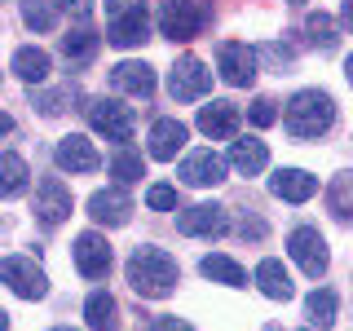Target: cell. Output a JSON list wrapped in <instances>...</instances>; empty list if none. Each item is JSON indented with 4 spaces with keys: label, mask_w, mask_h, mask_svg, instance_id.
Returning a JSON list of instances; mask_svg holds the SVG:
<instances>
[{
    "label": "cell",
    "mask_w": 353,
    "mask_h": 331,
    "mask_svg": "<svg viewBox=\"0 0 353 331\" xmlns=\"http://www.w3.org/2000/svg\"><path fill=\"white\" fill-rule=\"evenodd\" d=\"M128 283H132V292L146 296V301H163L176 287V261L163 248H137L128 257Z\"/></svg>",
    "instance_id": "cell-1"
},
{
    "label": "cell",
    "mask_w": 353,
    "mask_h": 331,
    "mask_svg": "<svg viewBox=\"0 0 353 331\" xmlns=\"http://www.w3.org/2000/svg\"><path fill=\"white\" fill-rule=\"evenodd\" d=\"M283 124L296 141H309V137H323V132L336 124V102L323 93V88H301V93L287 102L283 110Z\"/></svg>",
    "instance_id": "cell-2"
},
{
    "label": "cell",
    "mask_w": 353,
    "mask_h": 331,
    "mask_svg": "<svg viewBox=\"0 0 353 331\" xmlns=\"http://www.w3.org/2000/svg\"><path fill=\"white\" fill-rule=\"evenodd\" d=\"M88 124L93 132H102L106 141H132V110L124 102H115V97H93V102L84 106Z\"/></svg>",
    "instance_id": "cell-3"
},
{
    "label": "cell",
    "mask_w": 353,
    "mask_h": 331,
    "mask_svg": "<svg viewBox=\"0 0 353 331\" xmlns=\"http://www.w3.org/2000/svg\"><path fill=\"white\" fill-rule=\"evenodd\" d=\"M203 9L194 0H159V31L168 40H194L203 31Z\"/></svg>",
    "instance_id": "cell-4"
},
{
    "label": "cell",
    "mask_w": 353,
    "mask_h": 331,
    "mask_svg": "<svg viewBox=\"0 0 353 331\" xmlns=\"http://www.w3.org/2000/svg\"><path fill=\"white\" fill-rule=\"evenodd\" d=\"M287 252H292V261L301 265L309 279H323V274H327V265H331V257H327V239L318 234L314 225L292 230V239H287Z\"/></svg>",
    "instance_id": "cell-5"
},
{
    "label": "cell",
    "mask_w": 353,
    "mask_h": 331,
    "mask_svg": "<svg viewBox=\"0 0 353 331\" xmlns=\"http://www.w3.org/2000/svg\"><path fill=\"white\" fill-rule=\"evenodd\" d=\"M0 283H9L22 301H40L49 292V279H44V270L31 257H5L0 261Z\"/></svg>",
    "instance_id": "cell-6"
},
{
    "label": "cell",
    "mask_w": 353,
    "mask_h": 331,
    "mask_svg": "<svg viewBox=\"0 0 353 331\" xmlns=\"http://www.w3.org/2000/svg\"><path fill=\"white\" fill-rule=\"evenodd\" d=\"M216 71H221V80H225V84L248 88L252 80H256V53H252L243 40H225L216 49Z\"/></svg>",
    "instance_id": "cell-7"
},
{
    "label": "cell",
    "mask_w": 353,
    "mask_h": 331,
    "mask_svg": "<svg viewBox=\"0 0 353 331\" xmlns=\"http://www.w3.org/2000/svg\"><path fill=\"white\" fill-rule=\"evenodd\" d=\"M208 88H212V71H208L199 58H181L172 66L168 75V93L176 97V102H194V97H203Z\"/></svg>",
    "instance_id": "cell-8"
},
{
    "label": "cell",
    "mask_w": 353,
    "mask_h": 331,
    "mask_svg": "<svg viewBox=\"0 0 353 331\" xmlns=\"http://www.w3.org/2000/svg\"><path fill=\"white\" fill-rule=\"evenodd\" d=\"M176 230L190 234V239H216V234L230 230V217H225V208H216V203H194L176 217Z\"/></svg>",
    "instance_id": "cell-9"
},
{
    "label": "cell",
    "mask_w": 353,
    "mask_h": 331,
    "mask_svg": "<svg viewBox=\"0 0 353 331\" xmlns=\"http://www.w3.org/2000/svg\"><path fill=\"white\" fill-rule=\"evenodd\" d=\"M53 159H58L62 172H93V168H102V154H97V146L88 137H80V132L62 137L58 150H53Z\"/></svg>",
    "instance_id": "cell-10"
},
{
    "label": "cell",
    "mask_w": 353,
    "mask_h": 331,
    "mask_svg": "<svg viewBox=\"0 0 353 331\" xmlns=\"http://www.w3.org/2000/svg\"><path fill=\"white\" fill-rule=\"evenodd\" d=\"M75 270L84 274V279H106L110 274V243L102 234H80L75 239Z\"/></svg>",
    "instance_id": "cell-11"
},
{
    "label": "cell",
    "mask_w": 353,
    "mask_h": 331,
    "mask_svg": "<svg viewBox=\"0 0 353 331\" xmlns=\"http://www.w3.org/2000/svg\"><path fill=\"white\" fill-rule=\"evenodd\" d=\"M66 212H71V190H66L58 177H44L40 190H36V217L44 225H62Z\"/></svg>",
    "instance_id": "cell-12"
},
{
    "label": "cell",
    "mask_w": 353,
    "mask_h": 331,
    "mask_svg": "<svg viewBox=\"0 0 353 331\" xmlns=\"http://www.w3.org/2000/svg\"><path fill=\"white\" fill-rule=\"evenodd\" d=\"M181 181L185 185H221L225 181V159L216 150H194L181 159Z\"/></svg>",
    "instance_id": "cell-13"
},
{
    "label": "cell",
    "mask_w": 353,
    "mask_h": 331,
    "mask_svg": "<svg viewBox=\"0 0 353 331\" xmlns=\"http://www.w3.org/2000/svg\"><path fill=\"white\" fill-rule=\"evenodd\" d=\"M88 217H93L97 225H128L132 199L124 190H97V194H88Z\"/></svg>",
    "instance_id": "cell-14"
},
{
    "label": "cell",
    "mask_w": 353,
    "mask_h": 331,
    "mask_svg": "<svg viewBox=\"0 0 353 331\" xmlns=\"http://www.w3.org/2000/svg\"><path fill=\"white\" fill-rule=\"evenodd\" d=\"M239 106L234 102H208L203 110H199V132L203 137H212V141H225V137H234L239 132Z\"/></svg>",
    "instance_id": "cell-15"
},
{
    "label": "cell",
    "mask_w": 353,
    "mask_h": 331,
    "mask_svg": "<svg viewBox=\"0 0 353 331\" xmlns=\"http://www.w3.org/2000/svg\"><path fill=\"white\" fill-rule=\"evenodd\" d=\"M270 190L279 199H287V203H305V199H314V190H318V177H309L305 168H279L274 181H270Z\"/></svg>",
    "instance_id": "cell-16"
},
{
    "label": "cell",
    "mask_w": 353,
    "mask_h": 331,
    "mask_svg": "<svg viewBox=\"0 0 353 331\" xmlns=\"http://www.w3.org/2000/svg\"><path fill=\"white\" fill-rule=\"evenodd\" d=\"M106 40L119 44V49H132V44L146 40V5H137V9H128V14H115V18H110Z\"/></svg>",
    "instance_id": "cell-17"
},
{
    "label": "cell",
    "mask_w": 353,
    "mask_h": 331,
    "mask_svg": "<svg viewBox=\"0 0 353 331\" xmlns=\"http://www.w3.org/2000/svg\"><path fill=\"white\" fill-rule=\"evenodd\" d=\"M110 84H115L119 93L150 97V93H154V71H150L146 62H119L115 71H110Z\"/></svg>",
    "instance_id": "cell-18"
},
{
    "label": "cell",
    "mask_w": 353,
    "mask_h": 331,
    "mask_svg": "<svg viewBox=\"0 0 353 331\" xmlns=\"http://www.w3.org/2000/svg\"><path fill=\"white\" fill-rule=\"evenodd\" d=\"M256 287L270 296V301H292V296H296L292 274H287L283 261H274V257H265V261L256 265Z\"/></svg>",
    "instance_id": "cell-19"
},
{
    "label": "cell",
    "mask_w": 353,
    "mask_h": 331,
    "mask_svg": "<svg viewBox=\"0 0 353 331\" xmlns=\"http://www.w3.org/2000/svg\"><path fill=\"white\" fill-rule=\"evenodd\" d=\"M185 146V124L181 119H159L150 128V154L154 159H176V150Z\"/></svg>",
    "instance_id": "cell-20"
},
{
    "label": "cell",
    "mask_w": 353,
    "mask_h": 331,
    "mask_svg": "<svg viewBox=\"0 0 353 331\" xmlns=\"http://www.w3.org/2000/svg\"><path fill=\"white\" fill-rule=\"evenodd\" d=\"M230 163H234L243 177H256L265 163H270V150H265V141H256V137H239L234 146H230Z\"/></svg>",
    "instance_id": "cell-21"
},
{
    "label": "cell",
    "mask_w": 353,
    "mask_h": 331,
    "mask_svg": "<svg viewBox=\"0 0 353 331\" xmlns=\"http://www.w3.org/2000/svg\"><path fill=\"white\" fill-rule=\"evenodd\" d=\"M84 318H88V327L93 331H115L119 327V305H115V296L110 292H93L84 301Z\"/></svg>",
    "instance_id": "cell-22"
},
{
    "label": "cell",
    "mask_w": 353,
    "mask_h": 331,
    "mask_svg": "<svg viewBox=\"0 0 353 331\" xmlns=\"http://www.w3.org/2000/svg\"><path fill=\"white\" fill-rule=\"evenodd\" d=\"M14 75H18V80H27V84L49 80V53L36 49V44L18 49V53H14Z\"/></svg>",
    "instance_id": "cell-23"
},
{
    "label": "cell",
    "mask_w": 353,
    "mask_h": 331,
    "mask_svg": "<svg viewBox=\"0 0 353 331\" xmlns=\"http://www.w3.org/2000/svg\"><path fill=\"white\" fill-rule=\"evenodd\" d=\"M27 159L22 154H0V199H14L27 190Z\"/></svg>",
    "instance_id": "cell-24"
},
{
    "label": "cell",
    "mask_w": 353,
    "mask_h": 331,
    "mask_svg": "<svg viewBox=\"0 0 353 331\" xmlns=\"http://www.w3.org/2000/svg\"><path fill=\"white\" fill-rule=\"evenodd\" d=\"M203 279H212V283H225V287H248V274H243V265L239 261H230V257H203Z\"/></svg>",
    "instance_id": "cell-25"
},
{
    "label": "cell",
    "mask_w": 353,
    "mask_h": 331,
    "mask_svg": "<svg viewBox=\"0 0 353 331\" xmlns=\"http://www.w3.org/2000/svg\"><path fill=\"white\" fill-rule=\"evenodd\" d=\"M110 177H115L119 185H132V181H141V177H146V163H141V154L137 150H119L115 159H110Z\"/></svg>",
    "instance_id": "cell-26"
},
{
    "label": "cell",
    "mask_w": 353,
    "mask_h": 331,
    "mask_svg": "<svg viewBox=\"0 0 353 331\" xmlns=\"http://www.w3.org/2000/svg\"><path fill=\"white\" fill-rule=\"evenodd\" d=\"M305 314H309V323H314V327H331V323H336V292H327V287H323V292H314L305 301Z\"/></svg>",
    "instance_id": "cell-27"
},
{
    "label": "cell",
    "mask_w": 353,
    "mask_h": 331,
    "mask_svg": "<svg viewBox=\"0 0 353 331\" xmlns=\"http://www.w3.org/2000/svg\"><path fill=\"white\" fill-rule=\"evenodd\" d=\"M305 31H309V40L318 44V49H336V22H331V14H323V9H318V14H309L305 18Z\"/></svg>",
    "instance_id": "cell-28"
},
{
    "label": "cell",
    "mask_w": 353,
    "mask_h": 331,
    "mask_svg": "<svg viewBox=\"0 0 353 331\" xmlns=\"http://www.w3.org/2000/svg\"><path fill=\"white\" fill-rule=\"evenodd\" d=\"M62 53H66V58H71V62H88V58H93V53H97V36H93V31H71V36H62Z\"/></svg>",
    "instance_id": "cell-29"
},
{
    "label": "cell",
    "mask_w": 353,
    "mask_h": 331,
    "mask_svg": "<svg viewBox=\"0 0 353 331\" xmlns=\"http://www.w3.org/2000/svg\"><path fill=\"white\" fill-rule=\"evenodd\" d=\"M331 212L336 217H353V172H340L336 181H331Z\"/></svg>",
    "instance_id": "cell-30"
},
{
    "label": "cell",
    "mask_w": 353,
    "mask_h": 331,
    "mask_svg": "<svg viewBox=\"0 0 353 331\" xmlns=\"http://www.w3.org/2000/svg\"><path fill=\"white\" fill-rule=\"evenodd\" d=\"M22 18H27V27H36V31L53 27V9L44 5V0H27V5H22Z\"/></svg>",
    "instance_id": "cell-31"
},
{
    "label": "cell",
    "mask_w": 353,
    "mask_h": 331,
    "mask_svg": "<svg viewBox=\"0 0 353 331\" xmlns=\"http://www.w3.org/2000/svg\"><path fill=\"white\" fill-rule=\"evenodd\" d=\"M146 203L154 208V212H168V208H176V190H172V185H150Z\"/></svg>",
    "instance_id": "cell-32"
},
{
    "label": "cell",
    "mask_w": 353,
    "mask_h": 331,
    "mask_svg": "<svg viewBox=\"0 0 353 331\" xmlns=\"http://www.w3.org/2000/svg\"><path fill=\"white\" fill-rule=\"evenodd\" d=\"M274 119H279L274 102H270V97H256V102H252V124H256V128H270Z\"/></svg>",
    "instance_id": "cell-33"
},
{
    "label": "cell",
    "mask_w": 353,
    "mask_h": 331,
    "mask_svg": "<svg viewBox=\"0 0 353 331\" xmlns=\"http://www.w3.org/2000/svg\"><path fill=\"white\" fill-rule=\"evenodd\" d=\"M62 102H71V88H58V93H40L36 106L44 110V115H58V110H66Z\"/></svg>",
    "instance_id": "cell-34"
},
{
    "label": "cell",
    "mask_w": 353,
    "mask_h": 331,
    "mask_svg": "<svg viewBox=\"0 0 353 331\" xmlns=\"http://www.w3.org/2000/svg\"><path fill=\"white\" fill-rule=\"evenodd\" d=\"M58 5L66 9V14H75V18H88V14H93V0H58Z\"/></svg>",
    "instance_id": "cell-35"
},
{
    "label": "cell",
    "mask_w": 353,
    "mask_h": 331,
    "mask_svg": "<svg viewBox=\"0 0 353 331\" xmlns=\"http://www.w3.org/2000/svg\"><path fill=\"white\" fill-rule=\"evenodd\" d=\"M137 5H146V0H106V18L128 14V9H137Z\"/></svg>",
    "instance_id": "cell-36"
},
{
    "label": "cell",
    "mask_w": 353,
    "mask_h": 331,
    "mask_svg": "<svg viewBox=\"0 0 353 331\" xmlns=\"http://www.w3.org/2000/svg\"><path fill=\"white\" fill-rule=\"evenodd\" d=\"M154 331H194L185 318H154Z\"/></svg>",
    "instance_id": "cell-37"
},
{
    "label": "cell",
    "mask_w": 353,
    "mask_h": 331,
    "mask_svg": "<svg viewBox=\"0 0 353 331\" xmlns=\"http://www.w3.org/2000/svg\"><path fill=\"white\" fill-rule=\"evenodd\" d=\"M345 27L353 31V0H345Z\"/></svg>",
    "instance_id": "cell-38"
},
{
    "label": "cell",
    "mask_w": 353,
    "mask_h": 331,
    "mask_svg": "<svg viewBox=\"0 0 353 331\" xmlns=\"http://www.w3.org/2000/svg\"><path fill=\"white\" fill-rule=\"evenodd\" d=\"M9 128H14V119H9L5 110H0V132H9Z\"/></svg>",
    "instance_id": "cell-39"
},
{
    "label": "cell",
    "mask_w": 353,
    "mask_h": 331,
    "mask_svg": "<svg viewBox=\"0 0 353 331\" xmlns=\"http://www.w3.org/2000/svg\"><path fill=\"white\" fill-rule=\"evenodd\" d=\"M345 75H349V84H353V53H349V62H345Z\"/></svg>",
    "instance_id": "cell-40"
},
{
    "label": "cell",
    "mask_w": 353,
    "mask_h": 331,
    "mask_svg": "<svg viewBox=\"0 0 353 331\" xmlns=\"http://www.w3.org/2000/svg\"><path fill=\"white\" fill-rule=\"evenodd\" d=\"M0 331H9V314H5V309H0Z\"/></svg>",
    "instance_id": "cell-41"
},
{
    "label": "cell",
    "mask_w": 353,
    "mask_h": 331,
    "mask_svg": "<svg viewBox=\"0 0 353 331\" xmlns=\"http://www.w3.org/2000/svg\"><path fill=\"white\" fill-rule=\"evenodd\" d=\"M53 331H71V327H53Z\"/></svg>",
    "instance_id": "cell-42"
},
{
    "label": "cell",
    "mask_w": 353,
    "mask_h": 331,
    "mask_svg": "<svg viewBox=\"0 0 353 331\" xmlns=\"http://www.w3.org/2000/svg\"><path fill=\"white\" fill-rule=\"evenodd\" d=\"M292 5H301V0H292Z\"/></svg>",
    "instance_id": "cell-43"
},
{
    "label": "cell",
    "mask_w": 353,
    "mask_h": 331,
    "mask_svg": "<svg viewBox=\"0 0 353 331\" xmlns=\"http://www.w3.org/2000/svg\"><path fill=\"white\" fill-rule=\"evenodd\" d=\"M270 331H279V327H270Z\"/></svg>",
    "instance_id": "cell-44"
}]
</instances>
